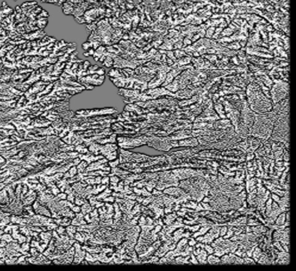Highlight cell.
<instances>
[{
	"label": "cell",
	"mask_w": 296,
	"mask_h": 271,
	"mask_svg": "<svg viewBox=\"0 0 296 271\" xmlns=\"http://www.w3.org/2000/svg\"><path fill=\"white\" fill-rule=\"evenodd\" d=\"M285 215H282L280 217H279V218L278 219V223L277 222V224H282L283 223V221H284V220H285Z\"/></svg>",
	"instance_id": "obj_1"
}]
</instances>
